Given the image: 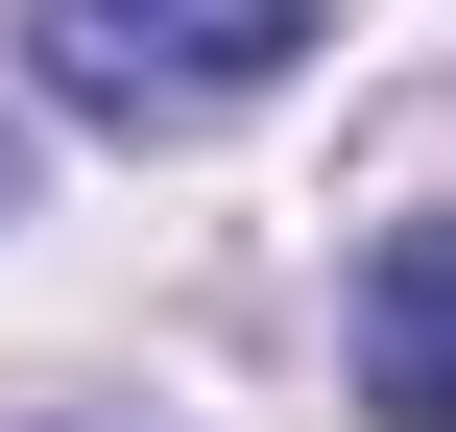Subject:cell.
<instances>
[{"label":"cell","mask_w":456,"mask_h":432,"mask_svg":"<svg viewBox=\"0 0 456 432\" xmlns=\"http://www.w3.org/2000/svg\"><path fill=\"white\" fill-rule=\"evenodd\" d=\"M289 48H313V0H24V72H48L72 120H120V144L240 120Z\"/></svg>","instance_id":"cell-1"},{"label":"cell","mask_w":456,"mask_h":432,"mask_svg":"<svg viewBox=\"0 0 456 432\" xmlns=\"http://www.w3.org/2000/svg\"><path fill=\"white\" fill-rule=\"evenodd\" d=\"M361 432H456V216H385L361 265Z\"/></svg>","instance_id":"cell-2"}]
</instances>
